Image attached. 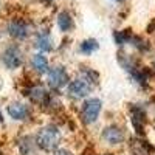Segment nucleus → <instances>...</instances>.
<instances>
[{
    "label": "nucleus",
    "instance_id": "nucleus-1",
    "mask_svg": "<svg viewBox=\"0 0 155 155\" xmlns=\"http://www.w3.org/2000/svg\"><path fill=\"white\" fill-rule=\"evenodd\" d=\"M59 143H61V130H59V127H56L53 124L45 126L36 135V146L45 152L56 150Z\"/></svg>",
    "mask_w": 155,
    "mask_h": 155
},
{
    "label": "nucleus",
    "instance_id": "nucleus-2",
    "mask_svg": "<svg viewBox=\"0 0 155 155\" xmlns=\"http://www.w3.org/2000/svg\"><path fill=\"white\" fill-rule=\"evenodd\" d=\"M101 101L98 98H90L87 99L84 104H82V109H81V120L84 124H92L98 120L99 116V112H101Z\"/></svg>",
    "mask_w": 155,
    "mask_h": 155
},
{
    "label": "nucleus",
    "instance_id": "nucleus-3",
    "mask_svg": "<svg viewBox=\"0 0 155 155\" xmlns=\"http://www.w3.org/2000/svg\"><path fill=\"white\" fill-rule=\"evenodd\" d=\"M68 82H70V76L62 65H54L48 68V85L53 90H59Z\"/></svg>",
    "mask_w": 155,
    "mask_h": 155
},
{
    "label": "nucleus",
    "instance_id": "nucleus-4",
    "mask_svg": "<svg viewBox=\"0 0 155 155\" xmlns=\"http://www.w3.org/2000/svg\"><path fill=\"white\" fill-rule=\"evenodd\" d=\"M22 51L17 45H9L5 48V51L2 53V62L5 64V67L9 70H16L22 65Z\"/></svg>",
    "mask_w": 155,
    "mask_h": 155
},
{
    "label": "nucleus",
    "instance_id": "nucleus-5",
    "mask_svg": "<svg viewBox=\"0 0 155 155\" xmlns=\"http://www.w3.org/2000/svg\"><path fill=\"white\" fill-rule=\"evenodd\" d=\"M93 84L88 82L85 78H79V79H74L68 84V95L74 99H82L90 93Z\"/></svg>",
    "mask_w": 155,
    "mask_h": 155
},
{
    "label": "nucleus",
    "instance_id": "nucleus-6",
    "mask_svg": "<svg viewBox=\"0 0 155 155\" xmlns=\"http://www.w3.org/2000/svg\"><path fill=\"white\" fill-rule=\"evenodd\" d=\"M27 96H30V99L37 106H48L51 95L48 93V90L44 85H33L27 90Z\"/></svg>",
    "mask_w": 155,
    "mask_h": 155
},
{
    "label": "nucleus",
    "instance_id": "nucleus-7",
    "mask_svg": "<svg viewBox=\"0 0 155 155\" xmlns=\"http://www.w3.org/2000/svg\"><path fill=\"white\" fill-rule=\"evenodd\" d=\"M8 33L14 39L23 41V39H27L28 34H30V27H28L27 22H23L20 19H14V20H11L9 25H8Z\"/></svg>",
    "mask_w": 155,
    "mask_h": 155
},
{
    "label": "nucleus",
    "instance_id": "nucleus-8",
    "mask_svg": "<svg viewBox=\"0 0 155 155\" xmlns=\"http://www.w3.org/2000/svg\"><path fill=\"white\" fill-rule=\"evenodd\" d=\"M102 140L109 144H121L124 141V132L120 126H107L101 134Z\"/></svg>",
    "mask_w": 155,
    "mask_h": 155
},
{
    "label": "nucleus",
    "instance_id": "nucleus-9",
    "mask_svg": "<svg viewBox=\"0 0 155 155\" xmlns=\"http://www.w3.org/2000/svg\"><path fill=\"white\" fill-rule=\"evenodd\" d=\"M130 112H132L130 123H132L134 129L137 130L138 135H143L144 134V124H146V113H144V110L141 107H138V106H132Z\"/></svg>",
    "mask_w": 155,
    "mask_h": 155
},
{
    "label": "nucleus",
    "instance_id": "nucleus-10",
    "mask_svg": "<svg viewBox=\"0 0 155 155\" xmlns=\"http://www.w3.org/2000/svg\"><path fill=\"white\" fill-rule=\"evenodd\" d=\"M6 112H8V115L11 116L12 120H17V121L27 120L30 116V113H31L30 107L22 104V102H12V104H9L6 107Z\"/></svg>",
    "mask_w": 155,
    "mask_h": 155
},
{
    "label": "nucleus",
    "instance_id": "nucleus-11",
    "mask_svg": "<svg viewBox=\"0 0 155 155\" xmlns=\"http://www.w3.org/2000/svg\"><path fill=\"white\" fill-rule=\"evenodd\" d=\"M36 48L48 53V51L53 50V41H51V36L48 31H41L36 36Z\"/></svg>",
    "mask_w": 155,
    "mask_h": 155
},
{
    "label": "nucleus",
    "instance_id": "nucleus-12",
    "mask_svg": "<svg viewBox=\"0 0 155 155\" xmlns=\"http://www.w3.org/2000/svg\"><path fill=\"white\" fill-rule=\"evenodd\" d=\"M58 27L62 33H70L74 28V22L73 17L70 16V12L67 11H62L58 14Z\"/></svg>",
    "mask_w": 155,
    "mask_h": 155
},
{
    "label": "nucleus",
    "instance_id": "nucleus-13",
    "mask_svg": "<svg viewBox=\"0 0 155 155\" xmlns=\"http://www.w3.org/2000/svg\"><path fill=\"white\" fill-rule=\"evenodd\" d=\"M36 140L33 141L31 137H23L19 141V150L20 155H36Z\"/></svg>",
    "mask_w": 155,
    "mask_h": 155
},
{
    "label": "nucleus",
    "instance_id": "nucleus-14",
    "mask_svg": "<svg viewBox=\"0 0 155 155\" xmlns=\"http://www.w3.org/2000/svg\"><path fill=\"white\" fill-rule=\"evenodd\" d=\"M31 64H33L34 70H37L39 73H45V71H48V59H47V56L42 54V53L34 54L33 59H31Z\"/></svg>",
    "mask_w": 155,
    "mask_h": 155
},
{
    "label": "nucleus",
    "instance_id": "nucleus-15",
    "mask_svg": "<svg viewBox=\"0 0 155 155\" xmlns=\"http://www.w3.org/2000/svg\"><path fill=\"white\" fill-rule=\"evenodd\" d=\"M98 48H99V44H98V41H95V39H87V41H84L81 44V51L84 54H92Z\"/></svg>",
    "mask_w": 155,
    "mask_h": 155
},
{
    "label": "nucleus",
    "instance_id": "nucleus-16",
    "mask_svg": "<svg viewBox=\"0 0 155 155\" xmlns=\"http://www.w3.org/2000/svg\"><path fill=\"white\" fill-rule=\"evenodd\" d=\"M132 33L130 30H124V31H116L115 33V41L118 45H124V44H129L130 42V39H132Z\"/></svg>",
    "mask_w": 155,
    "mask_h": 155
},
{
    "label": "nucleus",
    "instance_id": "nucleus-17",
    "mask_svg": "<svg viewBox=\"0 0 155 155\" xmlns=\"http://www.w3.org/2000/svg\"><path fill=\"white\" fill-rule=\"evenodd\" d=\"M54 155H73V153L70 150H67V149H56Z\"/></svg>",
    "mask_w": 155,
    "mask_h": 155
},
{
    "label": "nucleus",
    "instance_id": "nucleus-18",
    "mask_svg": "<svg viewBox=\"0 0 155 155\" xmlns=\"http://www.w3.org/2000/svg\"><path fill=\"white\" fill-rule=\"evenodd\" d=\"M0 124H3V115H2V112H0Z\"/></svg>",
    "mask_w": 155,
    "mask_h": 155
},
{
    "label": "nucleus",
    "instance_id": "nucleus-19",
    "mask_svg": "<svg viewBox=\"0 0 155 155\" xmlns=\"http://www.w3.org/2000/svg\"><path fill=\"white\" fill-rule=\"evenodd\" d=\"M115 2H123V0H115Z\"/></svg>",
    "mask_w": 155,
    "mask_h": 155
},
{
    "label": "nucleus",
    "instance_id": "nucleus-20",
    "mask_svg": "<svg viewBox=\"0 0 155 155\" xmlns=\"http://www.w3.org/2000/svg\"><path fill=\"white\" fill-rule=\"evenodd\" d=\"M106 155H112V153H106Z\"/></svg>",
    "mask_w": 155,
    "mask_h": 155
},
{
    "label": "nucleus",
    "instance_id": "nucleus-21",
    "mask_svg": "<svg viewBox=\"0 0 155 155\" xmlns=\"http://www.w3.org/2000/svg\"><path fill=\"white\" fill-rule=\"evenodd\" d=\"M47 2H51V0H47Z\"/></svg>",
    "mask_w": 155,
    "mask_h": 155
}]
</instances>
